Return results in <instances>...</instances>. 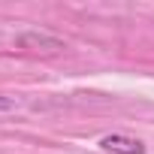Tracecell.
Segmentation results:
<instances>
[{"instance_id":"obj_2","label":"cell","mask_w":154,"mask_h":154,"mask_svg":"<svg viewBox=\"0 0 154 154\" xmlns=\"http://www.w3.org/2000/svg\"><path fill=\"white\" fill-rule=\"evenodd\" d=\"M9 109H15V100H9V97L0 94V112H9Z\"/></svg>"},{"instance_id":"obj_1","label":"cell","mask_w":154,"mask_h":154,"mask_svg":"<svg viewBox=\"0 0 154 154\" xmlns=\"http://www.w3.org/2000/svg\"><path fill=\"white\" fill-rule=\"evenodd\" d=\"M100 148L109 151V154H145V145L133 136H124V133H109L100 139Z\"/></svg>"}]
</instances>
